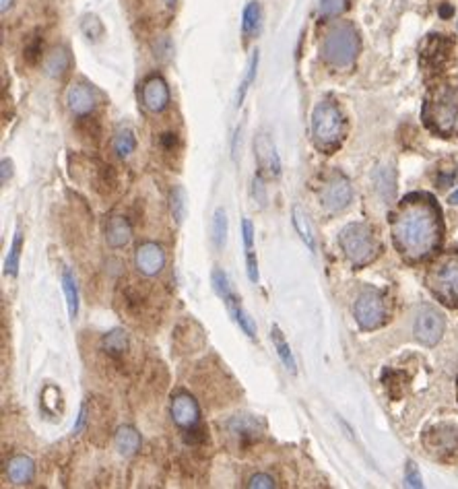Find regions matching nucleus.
Returning a JSON list of instances; mask_svg holds the SVG:
<instances>
[{"label":"nucleus","mask_w":458,"mask_h":489,"mask_svg":"<svg viewBox=\"0 0 458 489\" xmlns=\"http://www.w3.org/2000/svg\"><path fill=\"white\" fill-rule=\"evenodd\" d=\"M440 213L431 198L409 196L392 221V237L401 254L409 261L429 256L440 244Z\"/></svg>","instance_id":"obj_1"},{"label":"nucleus","mask_w":458,"mask_h":489,"mask_svg":"<svg viewBox=\"0 0 458 489\" xmlns=\"http://www.w3.org/2000/svg\"><path fill=\"white\" fill-rule=\"evenodd\" d=\"M359 52V36L351 23H337L322 41V56L335 69H347Z\"/></svg>","instance_id":"obj_2"},{"label":"nucleus","mask_w":458,"mask_h":489,"mask_svg":"<svg viewBox=\"0 0 458 489\" xmlns=\"http://www.w3.org/2000/svg\"><path fill=\"white\" fill-rule=\"evenodd\" d=\"M345 120L341 110L331 102H320L312 112V137L318 149L333 151L341 145Z\"/></svg>","instance_id":"obj_3"},{"label":"nucleus","mask_w":458,"mask_h":489,"mask_svg":"<svg viewBox=\"0 0 458 489\" xmlns=\"http://www.w3.org/2000/svg\"><path fill=\"white\" fill-rule=\"evenodd\" d=\"M339 242H341V248L347 254V259L353 264L370 263L378 252L372 229L363 223H351L345 227L339 235Z\"/></svg>","instance_id":"obj_4"},{"label":"nucleus","mask_w":458,"mask_h":489,"mask_svg":"<svg viewBox=\"0 0 458 489\" xmlns=\"http://www.w3.org/2000/svg\"><path fill=\"white\" fill-rule=\"evenodd\" d=\"M429 110V120L427 124H431L438 132L442 135H452L458 132V93L452 89H444L440 91L431 104H427Z\"/></svg>","instance_id":"obj_5"},{"label":"nucleus","mask_w":458,"mask_h":489,"mask_svg":"<svg viewBox=\"0 0 458 489\" xmlns=\"http://www.w3.org/2000/svg\"><path fill=\"white\" fill-rule=\"evenodd\" d=\"M429 287L446 303H458V259L440 263L429 275Z\"/></svg>","instance_id":"obj_6"},{"label":"nucleus","mask_w":458,"mask_h":489,"mask_svg":"<svg viewBox=\"0 0 458 489\" xmlns=\"http://www.w3.org/2000/svg\"><path fill=\"white\" fill-rule=\"evenodd\" d=\"M384 316H386V308L378 291L366 289L355 301V320L361 329L366 331L378 329L384 322Z\"/></svg>","instance_id":"obj_7"},{"label":"nucleus","mask_w":458,"mask_h":489,"mask_svg":"<svg viewBox=\"0 0 458 489\" xmlns=\"http://www.w3.org/2000/svg\"><path fill=\"white\" fill-rule=\"evenodd\" d=\"M444 335V318L438 310L423 305L415 318V337L423 345H436Z\"/></svg>","instance_id":"obj_8"},{"label":"nucleus","mask_w":458,"mask_h":489,"mask_svg":"<svg viewBox=\"0 0 458 489\" xmlns=\"http://www.w3.org/2000/svg\"><path fill=\"white\" fill-rule=\"evenodd\" d=\"M320 202L328 211L345 209L351 202V184H349V180L341 174H335L320 192Z\"/></svg>","instance_id":"obj_9"},{"label":"nucleus","mask_w":458,"mask_h":489,"mask_svg":"<svg viewBox=\"0 0 458 489\" xmlns=\"http://www.w3.org/2000/svg\"><path fill=\"white\" fill-rule=\"evenodd\" d=\"M134 263H137V268L147 275V277H153L157 273H161L163 264H165V252L159 244L155 242H145L137 248V254H134Z\"/></svg>","instance_id":"obj_10"},{"label":"nucleus","mask_w":458,"mask_h":489,"mask_svg":"<svg viewBox=\"0 0 458 489\" xmlns=\"http://www.w3.org/2000/svg\"><path fill=\"white\" fill-rule=\"evenodd\" d=\"M254 151H256V159H258V165L263 170H267L270 176H281V159L277 155V147H275V141L270 139L267 130H261L258 137L254 139Z\"/></svg>","instance_id":"obj_11"},{"label":"nucleus","mask_w":458,"mask_h":489,"mask_svg":"<svg viewBox=\"0 0 458 489\" xmlns=\"http://www.w3.org/2000/svg\"><path fill=\"white\" fill-rule=\"evenodd\" d=\"M143 104L153 113L163 112L169 106V89L161 76H151L143 85Z\"/></svg>","instance_id":"obj_12"},{"label":"nucleus","mask_w":458,"mask_h":489,"mask_svg":"<svg viewBox=\"0 0 458 489\" xmlns=\"http://www.w3.org/2000/svg\"><path fill=\"white\" fill-rule=\"evenodd\" d=\"M172 417L174 421L180 425V427H186L190 429L198 423L200 419V409H198V403L192 399L190 394H178L172 403Z\"/></svg>","instance_id":"obj_13"},{"label":"nucleus","mask_w":458,"mask_h":489,"mask_svg":"<svg viewBox=\"0 0 458 489\" xmlns=\"http://www.w3.org/2000/svg\"><path fill=\"white\" fill-rule=\"evenodd\" d=\"M67 104H69L71 112L76 116H87L95 110V95L87 85L75 83L67 91Z\"/></svg>","instance_id":"obj_14"},{"label":"nucleus","mask_w":458,"mask_h":489,"mask_svg":"<svg viewBox=\"0 0 458 489\" xmlns=\"http://www.w3.org/2000/svg\"><path fill=\"white\" fill-rule=\"evenodd\" d=\"M223 301H225V305H228L229 314H231V318L235 320V324L248 335V339H256V326H254V320L250 318V314L244 310V305H242V300L231 291L228 298H223Z\"/></svg>","instance_id":"obj_15"},{"label":"nucleus","mask_w":458,"mask_h":489,"mask_svg":"<svg viewBox=\"0 0 458 489\" xmlns=\"http://www.w3.org/2000/svg\"><path fill=\"white\" fill-rule=\"evenodd\" d=\"M6 473H8V479L15 485H25V483H29L34 479L36 467H34V460L29 456H15V458L8 460Z\"/></svg>","instance_id":"obj_16"},{"label":"nucleus","mask_w":458,"mask_h":489,"mask_svg":"<svg viewBox=\"0 0 458 489\" xmlns=\"http://www.w3.org/2000/svg\"><path fill=\"white\" fill-rule=\"evenodd\" d=\"M270 340H272V347H275V351H277L279 359H281V361H283V366L287 368V372H289V374H296V372H298L296 357H293V353H291V349H289L287 340H285L283 333H281V329H279L277 324L270 329Z\"/></svg>","instance_id":"obj_17"},{"label":"nucleus","mask_w":458,"mask_h":489,"mask_svg":"<svg viewBox=\"0 0 458 489\" xmlns=\"http://www.w3.org/2000/svg\"><path fill=\"white\" fill-rule=\"evenodd\" d=\"M130 226L124 217H112L110 223L106 227V240L112 248H122L130 242Z\"/></svg>","instance_id":"obj_18"},{"label":"nucleus","mask_w":458,"mask_h":489,"mask_svg":"<svg viewBox=\"0 0 458 489\" xmlns=\"http://www.w3.org/2000/svg\"><path fill=\"white\" fill-rule=\"evenodd\" d=\"M69 67H71V56H69V52L64 48H54L48 54L46 62H43L46 73L50 76H54V78H60V76L67 75Z\"/></svg>","instance_id":"obj_19"},{"label":"nucleus","mask_w":458,"mask_h":489,"mask_svg":"<svg viewBox=\"0 0 458 489\" xmlns=\"http://www.w3.org/2000/svg\"><path fill=\"white\" fill-rule=\"evenodd\" d=\"M116 448L122 456H132L141 448V436L134 427L124 425L116 432Z\"/></svg>","instance_id":"obj_20"},{"label":"nucleus","mask_w":458,"mask_h":489,"mask_svg":"<svg viewBox=\"0 0 458 489\" xmlns=\"http://www.w3.org/2000/svg\"><path fill=\"white\" fill-rule=\"evenodd\" d=\"M450 50V41L444 39V36H431V39L427 41V50L423 52V60L429 62L431 67H436L438 62L446 60Z\"/></svg>","instance_id":"obj_21"},{"label":"nucleus","mask_w":458,"mask_h":489,"mask_svg":"<svg viewBox=\"0 0 458 489\" xmlns=\"http://www.w3.org/2000/svg\"><path fill=\"white\" fill-rule=\"evenodd\" d=\"M261 27V4L256 0L248 2L242 15V32L246 38H250L252 34H256Z\"/></svg>","instance_id":"obj_22"},{"label":"nucleus","mask_w":458,"mask_h":489,"mask_svg":"<svg viewBox=\"0 0 458 489\" xmlns=\"http://www.w3.org/2000/svg\"><path fill=\"white\" fill-rule=\"evenodd\" d=\"M62 289L67 296V305H69V316L75 320L78 314V291H76V281L73 273L69 268L62 270Z\"/></svg>","instance_id":"obj_23"},{"label":"nucleus","mask_w":458,"mask_h":489,"mask_svg":"<svg viewBox=\"0 0 458 489\" xmlns=\"http://www.w3.org/2000/svg\"><path fill=\"white\" fill-rule=\"evenodd\" d=\"M169 211H172L174 221L182 226L184 215H186V192L182 186H174L169 192Z\"/></svg>","instance_id":"obj_24"},{"label":"nucleus","mask_w":458,"mask_h":489,"mask_svg":"<svg viewBox=\"0 0 458 489\" xmlns=\"http://www.w3.org/2000/svg\"><path fill=\"white\" fill-rule=\"evenodd\" d=\"M21 248H23V235H21V231H15L13 244L8 248V256H6V263H4V275H11V277L17 275L19 259H21Z\"/></svg>","instance_id":"obj_25"},{"label":"nucleus","mask_w":458,"mask_h":489,"mask_svg":"<svg viewBox=\"0 0 458 489\" xmlns=\"http://www.w3.org/2000/svg\"><path fill=\"white\" fill-rule=\"evenodd\" d=\"M137 149V139L132 135V130L124 128V130H118L114 137V151L120 155V157H128L132 151Z\"/></svg>","instance_id":"obj_26"},{"label":"nucleus","mask_w":458,"mask_h":489,"mask_svg":"<svg viewBox=\"0 0 458 489\" xmlns=\"http://www.w3.org/2000/svg\"><path fill=\"white\" fill-rule=\"evenodd\" d=\"M293 226H296V229H298V233H300V237L305 242V246L310 248V250H314V237H312V227H310V223H307V217H305V213L296 205L293 207Z\"/></svg>","instance_id":"obj_27"},{"label":"nucleus","mask_w":458,"mask_h":489,"mask_svg":"<svg viewBox=\"0 0 458 489\" xmlns=\"http://www.w3.org/2000/svg\"><path fill=\"white\" fill-rule=\"evenodd\" d=\"M225 240H228V213L223 209H217L213 217V242L217 248H223Z\"/></svg>","instance_id":"obj_28"},{"label":"nucleus","mask_w":458,"mask_h":489,"mask_svg":"<svg viewBox=\"0 0 458 489\" xmlns=\"http://www.w3.org/2000/svg\"><path fill=\"white\" fill-rule=\"evenodd\" d=\"M258 50L252 54V58H250V64H248V73H246V76H244V81H242V85H240V91H237V108L244 104V99H246V93H248V89H250V85L254 83V78H256V71H258Z\"/></svg>","instance_id":"obj_29"},{"label":"nucleus","mask_w":458,"mask_h":489,"mask_svg":"<svg viewBox=\"0 0 458 489\" xmlns=\"http://www.w3.org/2000/svg\"><path fill=\"white\" fill-rule=\"evenodd\" d=\"M102 345H104V349L108 353H124L126 347H128V337H126L124 331H112L110 335L104 337Z\"/></svg>","instance_id":"obj_30"},{"label":"nucleus","mask_w":458,"mask_h":489,"mask_svg":"<svg viewBox=\"0 0 458 489\" xmlns=\"http://www.w3.org/2000/svg\"><path fill=\"white\" fill-rule=\"evenodd\" d=\"M229 427H231V432L233 434H242V436H254V434H258V421L256 419H252V417H235L231 423H229Z\"/></svg>","instance_id":"obj_31"},{"label":"nucleus","mask_w":458,"mask_h":489,"mask_svg":"<svg viewBox=\"0 0 458 489\" xmlns=\"http://www.w3.org/2000/svg\"><path fill=\"white\" fill-rule=\"evenodd\" d=\"M211 283H213V289H215V294L223 300V298H228L229 294L233 291L231 289V283H229V277L225 275V270H221V268H215L213 270V275H211Z\"/></svg>","instance_id":"obj_32"},{"label":"nucleus","mask_w":458,"mask_h":489,"mask_svg":"<svg viewBox=\"0 0 458 489\" xmlns=\"http://www.w3.org/2000/svg\"><path fill=\"white\" fill-rule=\"evenodd\" d=\"M81 29L89 39H99L104 36V25L95 15H85L81 21Z\"/></svg>","instance_id":"obj_33"},{"label":"nucleus","mask_w":458,"mask_h":489,"mask_svg":"<svg viewBox=\"0 0 458 489\" xmlns=\"http://www.w3.org/2000/svg\"><path fill=\"white\" fill-rule=\"evenodd\" d=\"M349 0H320V15L322 17H339L347 11Z\"/></svg>","instance_id":"obj_34"},{"label":"nucleus","mask_w":458,"mask_h":489,"mask_svg":"<svg viewBox=\"0 0 458 489\" xmlns=\"http://www.w3.org/2000/svg\"><path fill=\"white\" fill-rule=\"evenodd\" d=\"M376 178H378V190H380L386 198H390V196H392V190H394V176H392V172L382 167L380 172L376 174Z\"/></svg>","instance_id":"obj_35"},{"label":"nucleus","mask_w":458,"mask_h":489,"mask_svg":"<svg viewBox=\"0 0 458 489\" xmlns=\"http://www.w3.org/2000/svg\"><path fill=\"white\" fill-rule=\"evenodd\" d=\"M252 196H254V200H256L261 207L267 205V190H265L263 176H254V180H252Z\"/></svg>","instance_id":"obj_36"},{"label":"nucleus","mask_w":458,"mask_h":489,"mask_svg":"<svg viewBox=\"0 0 458 489\" xmlns=\"http://www.w3.org/2000/svg\"><path fill=\"white\" fill-rule=\"evenodd\" d=\"M405 483H407L409 488H421V485H423V481H421V475H419V471H417V467H415V462H409V464H407V471H405Z\"/></svg>","instance_id":"obj_37"},{"label":"nucleus","mask_w":458,"mask_h":489,"mask_svg":"<svg viewBox=\"0 0 458 489\" xmlns=\"http://www.w3.org/2000/svg\"><path fill=\"white\" fill-rule=\"evenodd\" d=\"M39 54H41V41L38 38L32 39L27 46H25V60L29 64H36L39 60Z\"/></svg>","instance_id":"obj_38"},{"label":"nucleus","mask_w":458,"mask_h":489,"mask_svg":"<svg viewBox=\"0 0 458 489\" xmlns=\"http://www.w3.org/2000/svg\"><path fill=\"white\" fill-rule=\"evenodd\" d=\"M248 488L250 489H272L275 488V481H272L268 475L258 473V475H254V477L248 481Z\"/></svg>","instance_id":"obj_39"},{"label":"nucleus","mask_w":458,"mask_h":489,"mask_svg":"<svg viewBox=\"0 0 458 489\" xmlns=\"http://www.w3.org/2000/svg\"><path fill=\"white\" fill-rule=\"evenodd\" d=\"M11 176H13V163L8 159H2V178H0L2 184H6Z\"/></svg>","instance_id":"obj_40"},{"label":"nucleus","mask_w":458,"mask_h":489,"mask_svg":"<svg viewBox=\"0 0 458 489\" xmlns=\"http://www.w3.org/2000/svg\"><path fill=\"white\" fill-rule=\"evenodd\" d=\"M85 421H87V405H83V407H81V413H78V419H76L75 427H73V432H75V434H78V432L83 429Z\"/></svg>","instance_id":"obj_41"},{"label":"nucleus","mask_w":458,"mask_h":489,"mask_svg":"<svg viewBox=\"0 0 458 489\" xmlns=\"http://www.w3.org/2000/svg\"><path fill=\"white\" fill-rule=\"evenodd\" d=\"M13 2H15V0H0V11H2V13H6V11L13 6Z\"/></svg>","instance_id":"obj_42"},{"label":"nucleus","mask_w":458,"mask_h":489,"mask_svg":"<svg viewBox=\"0 0 458 489\" xmlns=\"http://www.w3.org/2000/svg\"><path fill=\"white\" fill-rule=\"evenodd\" d=\"M440 15H442V17H450V15H452V8H448V6H444V8L440 11Z\"/></svg>","instance_id":"obj_43"},{"label":"nucleus","mask_w":458,"mask_h":489,"mask_svg":"<svg viewBox=\"0 0 458 489\" xmlns=\"http://www.w3.org/2000/svg\"><path fill=\"white\" fill-rule=\"evenodd\" d=\"M450 202H452V205H458V190L452 194V196H450Z\"/></svg>","instance_id":"obj_44"},{"label":"nucleus","mask_w":458,"mask_h":489,"mask_svg":"<svg viewBox=\"0 0 458 489\" xmlns=\"http://www.w3.org/2000/svg\"><path fill=\"white\" fill-rule=\"evenodd\" d=\"M165 4H167V6H174V4H176V0H165Z\"/></svg>","instance_id":"obj_45"}]
</instances>
